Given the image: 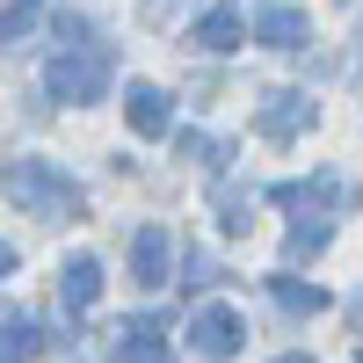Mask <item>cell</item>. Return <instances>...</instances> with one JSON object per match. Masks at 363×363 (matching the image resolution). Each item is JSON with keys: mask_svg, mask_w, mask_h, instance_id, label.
I'll use <instances>...</instances> for the list:
<instances>
[{"mask_svg": "<svg viewBox=\"0 0 363 363\" xmlns=\"http://www.w3.org/2000/svg\"><path fill=\"white\" fill-rule=\"evenodd\" d=\"M0 189L15 196V211H29V218H44V225L80 218V182L66 167H51V160H15L0 174Z\"/></svg>", "mask_w": 363, "mask_h": 363, "instance_id": "cell-1", "label": "cell"}, {"mask_svg": "<svg viewBox=\"0 0 363 363\" xmlns=\"http://www.w3.org/2000/svg\"><path fill=\"white\" fill-rule=\"evenodd\" d=\"M44 87L58 102H95L102 87H109V44H73V51H58L51 66H44Z\"/></svg>", "mask_w": 363, "mask_h": 363, "instance_id": "cell-2", "label": "cell"}, {"mask_svg": "<svg viewBox=\"0 0 363 363\" xmlns=\"http://www.w3.org/2000/svg\"><path fill=\"white\" fill-rule=\"evenodd\" d=\"M189 342H196V356L225 363L240 342H247V327H240V313H233V306H203V313L189 320Z\"/></svg>", "mask_w": 363, "mask_h": 363, "instance_id": "cell-3", "label": "cell"}, {"mask_svg": "<svg viewBox=\"0 0 363 363\" xmlns=\"http://www.w3.org/2000/svg\"><path fill=\"white\" fill-rule=\"evenodd\" d=\"M255 44H269V51H306V44H313V22H306V8H284V0L255 8Z\"/></svg>", "mask_w": 363, "mask_h": 363, "instance_id": "cell-4", "label": "cell"}, {"mask_svg": "<svg viewBox=\"0 0 363 363\" xmlns=\"http://www.w3.org/2000/svg\"><path fill=\"white\" fill-rule=\"evenodd\" d=\"M313 124V95H298V87H284V95H269L262 109H255V131L269 138V145H284V138H298Z\"/></svg>", "mask_w": 363, "mask_h": 363, "instance_id": "cell-5", "label": "cell"}, {"mask_svg": "<svg viewBox=\"0 0 363 363\" xmlns=\"http://www.w3.org/2000/svg\"><path fill=\"white\" fill-rule=\"evenodd\" d=\"M240 37H247V15L233 8V0H218V8H211L196 29H189V44L196 51H211V58H225V51H240Z\"/></svg>", "mask_w": 363, "mask_h": 363, "instance_id": "cell-6", "label": "cell"}, {"mask_svg": "<svg viewBox=\"0 0 363 363\" xmlns=\"http://www.w3.org/2000/svg\"><path fill=\"white\" fill-rule=\"evenodd\" d=\"M124 116H131V131H138V138H167V124H174V109H167V87H153V80H131V95H124Z\"/></svg>", "mask_w": 363, "mask_h": 363, "instance_id": "cell-7", "label": "cell"}, {"mask_svg": "<svg viewBox=\"0 0 363 363\" xmlns=\"http://www.w3.org/2000/svg\"><path fill=\"white\" fill-rule=\"evenodd\" d=\"M131 284H145V291L167 284V225H138L131 233Z\"/></svg>", "mask_w": 363, "mask_h": 363, "instance_id": "cell-8", "label": "cell"}, {"mask_svg": "<svg viewBox=\"0 0 363 363\" xmlns=\"http://www.w3.org/2000/svg\"><path fill=\"white\" fill-rule=\"evenodd\" d=\"M58 298H66V313H87L102 298V262L95 255H73L66 269H58Z\"/></svg>", "mask_w": 363, "mask_h": 363, "instance_id": "cell-9", "label": "cell"}, {"mask_svg": "<svg viewBox=\"0 0 363 363\" xmlns=\"http://www.w3.org/2000/svg\"><path fill=\"white\" fill-rule=\"evenodd\" d=\"M124 363H167V327L160 320H124Z\"/></svg>", "mask_w": 363, "mask_h": 363, "instance_id": "cell-10", "label": "cell"}, {"mask_svg": "<svg viewBox=\"0 0 363 363\" xmlns=\"http://www.w3.org/2000/svg\"><path fill=\"white\" fill-rule=\"evenodd\" d=\"M174 153L189 160V167H203V174H225L233 145H225V138H211V131H182V138H174Z\"/></svg>", "mask_w": 363, "mask_h": 363, "instance_id": "cell-11", "label": "cell"}, {"mask_svg": "<svg viewBox=\"0 0 363 363\" xmlns=\"http://www.w3.org/2000/svg\"><path fill=\"white\" fill-rule=\"evenodd\" d=\"M51 335H44V327L37 320H29V313H15V320H0V363H22V356H37Z\"/></svg>", "mask_w": 363, "mask_h": 363, "instance_id": "cell-12", "label": "cell"}, {"mask_svg": "<svg viewBox=\"0 0 363 363\" xmlns=\"http://www.w3.org/2000/svg\"><path fill=\"white\" fill-rule=\"evenodd\" d=\"M269 298H277L284 313H298V320L327 313V291H320V284H291V277H269Z\"/></svg>", "mask_w": 363, "mask_h": 363, "instance_id": "cell-13", "label": "cell"}, {"mask_svg": "<svg viewBox=\"0 0 363 363\" xmlns=\"http://www.w3.org/2000/svg\"><path fill=\"white\" fill-rule=\"evenodd\" d=\"M320 247H327V218H320V225H298V233L284 240V262H313Z\"/></svg>", "mask_w": 363, "mask_h": 363, "instance_id": "cell-14", "label": "cell"}, {"mask_svg": "<svg viewBox=\"0 0 363 363\" xmlns=\"http://www.w3.org/2000/svg\"><path fill=\"white\" fill-rule=\"evenodd\" d=\"M51 29H58V44H66V51H73V44H95V22L73 15V8H58V15H51Z\"/></svg>", "mask_w": 363, "mask_h": 363, "instance_id": "cell-15", "label": "cell"}, {"mask_svg": "<svg viewBox=\"0 0 363 363\" xmlns=\"http://www.w3.org/2000/svg\"><path fill=\"white\" fill-rule=\"evenodd\" d=\"M29 22H37V0H8V8H0V44H15Z\"/></svg>", "mask_w": 363, "mask_h": 363, "instance_id": "cell-16", "label": "cell"}, {"mask_svg": "<svg viewBox=\"0 0 363 363\" xmlns=\"http://www.w3.org/2000/svg\"><path fill=\"white\" fill-rule=\"evenodd\" d=\"M189 284H218V262H211V255H189Z\"/></svg>", "mask_w": 363, "mask_h": 363, "instance_id": "cell-17", "label": "cell"}, {"mask_svg": "<svg viewBox=\"0 0 363 363\" xmlns=\"http://www.w3.org/2000/svg\"><path fill=\"white\" fill-rule=\"evenodd\" d=\"M0 277H15V247H8V240H0Z\"/></svg>", "mask_w": 363, "mask_h": 363, "instance_id": "cell-18", "label": "cell"}, {"mask_svg": "<svg viewBox=\"0 0 363 363\" xmlns=\"http://www.w3.org/2000/svg\"><path fill=\"white\" fill-rule=\"evenodd\" d=\"M349 320H356V327H363V291H356V298H349Z\"/></svg>", "mask_w": 363, "mask_h": 363, "instance_id": "cell-19", "label": "cell"}, {"mask_svg": "<svg viewBox=\"0 0 363 363\" xmlns=\"http://www.w3.org/2000/svg\"><path fill=\"white\" fill-rule=\"evenodd\" d=\"M277 363H313V356H277Z\"/></svg>", "mask_w": 363, "mask_h": 363, "instance_id": "cell-20", "label": "cell"}]
</instances>
